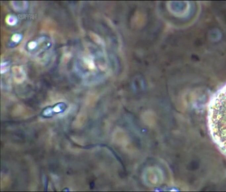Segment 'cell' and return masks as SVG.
<instances>
[{"label": "cell", "mask_w": 226, "mask_h": 192, "mask_svg": "<svg viewBox=\"0 0 226 192\" xmlns=\"http://www.w3.org/2000/svg\"><path fill=\"white\" fill-rule=\"evenodd\" d=\"M207 122L212 140L226 155V84L216 92L210 101Z\"/></svg>", "instance_id": "1"}, {"label": "cell", "mask_w": 226, "mask_h": 192, "mask_svg": "<svg viewBox=\"0 0 226 192\" xmlns=\"http://www.w3.org/2000/svg\"><path fill=\"white\" fill-rule=\"evenodd\" d=\"M146 177L149 180L148 181H149L153 185L159 184L160 183L163 178L161 171L157 169L154 168L147 170Z\"/></svg>", "instance_id": "2"}]
</instances>
